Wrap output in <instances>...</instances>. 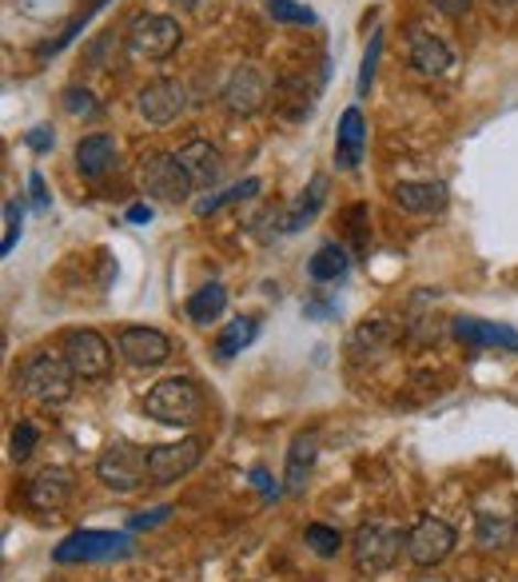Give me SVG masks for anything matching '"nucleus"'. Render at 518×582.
Wrapping results in <instances>:
<instances>
[{
  "label": "nucleus",
  "instance_id": "f03ea898",
  "mask_svg": "<svg viewBox=\"0 0 518 582\" xmlns=\"http://www.w3.org/2000/svg\"><path fill=\"white\" fill-rule=\"evenodd\" d=\"M76 371L64 352H41L21 367V391L36 403H68L73 399Z\"/></svg>",
  "mask_w": 518,
  "mask_h": 582
},
{
  "label": "nucleus",
  "instance_id": "9b49d317",
  "mask_svg": "<svg viewBox=\"0 0 518 582\" xmlns=\"http://www.w3.org/2000/svg\"><path fill=\"white\" fill-rule=\"evenodd\" d=\"M136 108H140V116H144L148 125H172L187 108V88L180 80H168V76L164 80H152L140 88Z\"/></svg>",
  "mask_w": 518,
  "mask_h": 582
},
{
  "label": "nucleus",
  "instance_id": "cd10ccee",
  "mask_svg": "<svg viewBox=\"0 0 518 582\" xmlns=\"http://www.w3.org/2000/svg\"><path fill=\"white\" fill-rule=\"evenodd\" d=\"M303 539H307V547L320 559H335V554L343 551V535L335 527H323V522H311L307 530H303Z\"/></svg>",
  "mask_w": 518,
  "mask_h": 582
},
{
  "label": "nucleus",
  "instance_id": "393cba45",
  "mask_svg": "<svg viewBox=\"0 0 518 582\" xmlns=\"http://www.w3.org/2000/svg\"><path fill=\"white\" fill-rule=\"evenodd\" d=\"M256 335H259V323L251 320V315H236V320L219 332V340H216V359L219 364H228V359H236L244 347H251L256 344Z\"/></svg>",
  "mask_w": 518,
  "mask_h": 582
},
{
  "label": "nucleus",
  "instance_id": "c9c22d12",
  "mask_svg": "<svg viewBox=\"0 0 518 582\" xmlns=\"http://www.w3.org/2000/svg\"><path fill=\"white\" fill-rule=\"evenodd\" d=\"M168 515H172V507L140 510V515H132V530H152V527H160V522H168Z\"/></svg>",
  "mask_w": 518,
  "mask_h": 582
},
{
  "label": "nucleus",
  "instance_id": "c756f323",
  "mask_svg": "<svg viewBox=\"0 0 518 582\" xmlns=\"http://www.w3.org/2000/svg\"><path fill=\"white\" fill-rule=\"evenodd\" d=\"M36 443H41V431L32 423H17V431H12V439H9V455L17 459V463H24V459L36 451Z\"/></svg>",
  "mask_w": 518,
  "mask_h": 582
},
{
  "label": "nucleus",
  "instance_id": "6ab92c4d",
  "mask_svg": "<svg viewBox=\"0 0 518 582\" xmlns=\"http://www.w3.org/2000/svg\"><path fill=\"white\" fill-rule=\"evenodd\" d=\"M323 200H327V176H315L307 184V192H303L295 204H291L283 216H276V231H283V236H291V231H303L315 219V212L323 208Z\"/></svg>",
  "mask_w": 518,
  "mask_h": 582
},
{
  "label": "nucleus",
  "instance_id": "58836bf2",
  "mask_svg": "<svg viewBox=\"0 0 518 582\" xmlns=\"http://www.w3.org/2000/svg\"><path fill=\"white\" fill-rule=\"evenodd\" d=\"M363 219H367V208H363V204H355L352 212H347V224H352V236H355V248H363V244H367V224H363Z\"/></svg>",
  "mask_w": 518,
  "mask_h": 582
},
{
  "label": "nucleus",
  "instance_id": "4be33fe9",
  "mask_svg": "<svg viewBox=\"0 0 518 582\" xmlns=\"http://www.w3.org/2000/svg\"><path fill=\"white\" fill-rule=\"evenodd\" d=\"M112 157H116V144H112V136L108 132L84 136L80 144H76V172L88 176V180H96L104 168L112 164Z\"/></svg>",
  "mask_w": 518,
  "mask_h": 582
},
{
  "label": "nucleus",
  "instance_id": "2eb2a0df",
  "mask_svg": "<svg viewBox=\"0 0 518 582\" xmlns=\"http://www.w3.org/2000/svg\"><path fill=\"white\" fill-rule=\"evenodd\" d=\"M455 340H463L466 347H503V352H518V332L510 323H490L475 320V315H458L455 320Z\"/></svg>",
  "mask_w": 518,
  "mask_h": 582
},
{
  "label": "nucleus",
  "instance_id": "72a5a7b5",
  "mask_svg": "<svg viewBox=\"0 0 518 582\" xmlns=\"http://www.w3.org/2000/svg\"><path fill=\"white\" fill-rule=\"evenodd\" d=\"M387 340H391V327H387L384 320H375V323H367V327H359V332H355V347H367V352L384 347Z\"/></svg>",
  "mask_w": 518,
  "mask_h": 582
},
{
  "label": "nucleus",
  "instance_id": "dca6fc26",
  "mask_svg": "<svg viewBox=\"0 0 518 582\" xmlns=\"http://www.w3.org/2000/svg\"><path fill=\"white\" fill-rule=\"evenodd\" d=\"M391 196L411 216H435L446 208V184L439 180H403V184H395Z\"/></svg>",
  "mask_w": 518,
  "mask_h": 582
},
{
  "label": "nucleus",
  "instance_id": "2f4dec72",
  "mask_svg": "<svg viewBox=\"0 0 518 582\" xmlns=\"http://www.w3.org/2000/svg\"><path fill=\"white\" fill-rule=\"evenodd\" d=\"M379 48H384V32H371V48H367V56H363V68H359V96L371 93L375 64H379Z\"/></svg>",
  "mask_w": 518,
  "mask_h": 582
},
{
  "label": "nucleus",
  "instance_id": "f3484780",
  "mask_svg": "<svg viewBox=\"0 0 518 582\" xmlns=\"http://www.w3.org/2000/svg\"><path fill=\"white\" fill-rule=\"evenodd\" d=\"M176 157L196 187H212L219 176H224V152H219L216 144H207V140H187Z\"/></svg>",
  "mask_w": 518,
  "mask_h": 582
},
{
  "label": "nucleus",
  "instance_id": "79ce46f5",
  "mask_svg": "<svg viewBox=\"0 0 518 582\" xmlns=\"http://www.w3.org/2000/svg\"><path fill=\"white\" fill-rule=\"evenodd\" d=\"M172 4H180V9H196L199 0H172Z\"/></svg>",
  "mask_w": 518,
  "mask_h": 582
},
{
  "label": "nucleus",
  "instance_id": "f257e3e1",
  "mask_svg": "<svg viewBox=\"0 0 518 582\" xmlns=\"http://www.w3.org/2000/svg\"><path fill=\"white\" fill-rule=\"evenodd\" d=\"M144 416L164 427H192L204 416V391L196 379L172 375L164 384H155L144 396Z\"/></svg>",
  "mask_w": 518,
  "mask_h": 582
},
{
  "label": "nucleus",
  "instance_id": "412c9836",
  "mask_svg": "<svg viewBox=\"0 0 518 582\" xmlns=\"http://www.w3.org/2000/svg\"><path fill=\"white\" fill-rule=\"evenodd\" d=\"M315 455H320L315 435H300L295 443H291L288 471H283V491H288V495H303V487H307V478H311V467H315Z\"/></svg>",
  "mask_w": 518,
  "mask_h": 582
},
{
  "label": "nucleus",
  "instance_id": "9d476101",
  "mask_svg": "<svg viewBox=\"0 0 518 582\" xmlns=\"http://www.w3.org/2000/svg\"><path fill=\"white\" fill-rule=\"evenodd\" d=\"M204 459V439H180V443H160V448L148 451V478L152 483H176L187 471L199 467Z\"/></svg>",
  "mask_w": 518,
  "mask_h": 582
},
{
  "label": "nucleus",
  "instance_id": "b1692460",
  "mask_svg": "<svg viewBox=\"0 0 518 582\" xmlns=\"http://www.w3.org/2000/svg\"><path fill=\"white\" fill-rule=\"evenodd\" d=\"M347 271H352V256H347L343 244H323L307 263V276L315 283H335V280H343Z\"/></svg>",
  "mask_w": 518,
  "mask_h": 582
},
{
  "label": "nucleus",
  "instance_id": "aec40b11",
  "mask_svg": "<svg viewBox=\"0 0 518 582\" xmlns=\"http://www.w3.org/2000/svg\"><path fill=\"white\" fill-rule=\"evenodd\" d=\"M455 64L451 48L439 41L435 32H414L411 36V68L419 76H443L446 68Z\"/></svg>",
  "mask_w": 518,
  "mask_h": 582
},
{
  "label": "nucleus",
  "instance_id": "ea45409f",
  "mask_svg": "<svg viewBox=\"0 0 518 582\" xmlns=\"http://www.w3.org/2000/svg\"><path fill=\"white\" fill-rule=\"evenodd\" d=\"M431 4H435L443 17H463V12H471L475 0H431Z\"/></svg>",
  "mask_w": 518,
  "mask_h": 582
},
{
  "label": "nucleus",
  "instance_id": "423d86ee",
  "mask_svg": "<svg viewBox=\"0 0 518 582\" xmlns=\"http://www.w3.org/2000/svg\"><path fill=\"white\" fill-rule=\"evenodd\" d=\"M140 180H144L148 196L164 200V204H184V200L196 192V184H192V176L184 172L176 152H155V157H144V164H140Z\"/></svg>",
  "mask_w": 518,
  "mask_h": 582
},
{
  "label": "nucleus",
  "instance_id": "0eeeda50",
  "mask_svg": "<svg viewBox=\"0 0 518 582\" xmlns=\"http://www.w3.org/2000/svg\"><path fill=\"white\" fill-rule=\"evenodd\" d=\"M144 475H148V455L132 443H112L96 459V478L104 487L116 491V495H128V491L144 487Z\"/></svg>",
  "mask_w": 518,
  "mask_h": 582
},
{
  "label": "nucleus",
  "instance_id": "473e14b6",
  "mask_svg": "<svg viewBox=\"0 0 518 582\" xmlns=\"http://www.w3.org/2000/svg\"><path fill=\"white\" fill-rule=\"evenodd\" d=\"M64 108L73 116H96L100 105H96V96L88 88H64Z\"/></svg>",
  "mask_w": 518,
  "mask_h": 582
},
{
  "label": "nucleus",
  "instance_id": "4468645a",
  "mask_svg": "<svg viewBox=\"0 0 518 582\" xmlns=\"http://www.w3.org/2000/svg\"><path fill=\"white\" fill-rule=\"evenodd\" d=\"M68 499H73V471H64V467H44L41 475L24 487V503H29L36 515H52V510H61Z\"/></svg>",
  "mask_w": 518,
  "mask_h": 582
},
{
  "label": "nucleus",
  "instance_id": "5701e85b",
  "mask_svg": "<svg viewBox=\"0 0 518 582\" xmlns=\"http://www.w3.org/2000/svg\"><path fill=\"white\" fill-rule=\"evenodd\" d=\"M224 308H228V291H224V283H204L199 291H192L184 303V312L192 323H216L219 315H224Z\"/></svg>",
  "mask_w": 518,
  "mask_h": 582
},
{
  "label": "nucleus",
  "instance_id": "a211bd4d",
  "mask_svg": "<svg viewBox=\"0 0 518 582\" xmlns=\"http://www.w3.org/2000/svg\"><path fill=\"white\" fill-rule=\"evenodd\" d=\"M363 148H367V125H363V112L359 108H347L339 120V140H335V164H339L343 172L359 168Z\"/></svg>",
  "mask_w": 518,
  "mask_h": 582
},
{
  "label": "nucleus",
  "instance_id": "a878e982",
  "mask_svg": "<svg viewBox=\"0 0 518 582\" xmlns=\"http://www.w3.org/2000/svg\"><path fill=\"white\" fill-rule=\"evenodd\" d=\"M515 539V519L510 515H478L475 519V542L483 551H498V547H507Z\"/></svg>",
  "mask_w": 518,
  "mask_h": 582
},
{
  "label": "nucleus",
  "instance_id": "7ed1b4c3",
  "mask_svg": "<svg viewBox=\"0 0 518 582\" xmlns=\"http://www.w3.org/2000/svg\"><path fill=\"white\" fill-rule=\"evenodd\" d=\"M352 554L363 574H384L399 562V554H407V535L399 527H387V522H367V527L355 530Z\"/></svg>",
  "mask_w": 518,
  "mask_h": 582
},
{
  "label": "nucleus",
  "instance_id": "7c9ffc66",
  "mask_svg": "<svg viewBox=\"0 0 518 582\" xmlns=\"http://www.w3.org/2000/svg\"><path fill=\"white\" fill-rule=\"evenodd\" d=\"M21 239V204L17 200H4V239H0V256H12Z\"/></svg>",
  "mask_w": 518,
  "mask_h": 582
},
{
  "label": "nucleus",
  "instance_id": "bb28decb",
  "mask_svg": "<svg viewBox=\"0 0 518 582\" xmlns=\"http://www.w3.org/2000/svg\"><path fill=\"white\" fill-rule=\"evenodd\" d=\"M259 180L256 176H248V180H239V184H231V187H224L219 196H207V200H199L196 204V216H216L224 204H239V200H251L259 192Z\"/></svg>",
  "mask_w": 518,
  "mask_h": 582
},
{
  "label": "nucleus",
  "instance_id": "6e6552de",
  "mask_svg": "<svg viewBox=\"0 0 518 582\" xmlns=\"http://www.w3.org/2000/svg\"><path fill=\"white\" fill-rule=\"evenodd\" d=\"M64 355H68L76 379H108L112 371V347L93 327H76L64 335Z\"/></svg>",
  "mask_w": 518,
  "mask_h": 582
},
{
  "label": "nucleus",
  "instance_id": "e433bc0d",
  "mask_svg": "<svg viewBox=\"0 0 518 582\" xmlns=\"http://www.w3.org/2000/svg\"><path fill=\"white\" fill-rule=\"evenodd\" d=\"M29 192H32V208H36V212H48L52 196H48V187H44V176H41V172H32V176H29Z\"/></svg>",
  "mask_w": 518,
  "mask_h": 582
},
{
  "label": "nucleus",
  "instance_id": "39448f33",
  "mask_svg": "<svg viewBox=\"0 0 518 582\" xmlns=\"http://www.w3.org/2000/svg\"><path fill=\"white\" fill-rule=\"evenodd\" d=\"M132 554V539L120 530H76L52 551L56 562H112Z\"/></svg>",
  "mask_w": 518,
  "mask_h": 582
},
{
  "label": "nucleus",
  "instance_id": "f8f14e48",
  "mask_svg": "<svg viewBox=\"0 0 518 582\" xmlns=\"http://www.w3.org/2000/svg\"><path fill=\"white\" fill-rule=\"evenodd\" d=\"M224 105L236 116H256L268 105V76L259 73L256 64H239L224 84Z\"/></svg>",
  "mask_w": 518,
  "mask_h": 582
},
{
  "label": "nucleus",
  "instance_id": "f704fd0d",
  "mask_svg": "<svg viewBox=\"0 0 518 582\" xmlns=\"http://www.w3.org/2000/svg\"><path fill=\"white\" fill-rule=\"evenodd\" d=\"M251 483H256V491L263 495V499H280V495H288L283 487H276V478H271L263 467H251Z\"/></svg>",
  "mask_w": 518,
  "mask_h": 582
},
{
  "label": "nucleus",
  "instance_id": "4c0bfd02",
  "mask_svg": "<svg viewBox=\"0 0 518 582\" xmlns=\"http://www.w3.org/2000/svg\"><path fill=\"white\" fill-rule=\"evenodd\" d=\"M24 144L32 148V152H52V144H56V136H52V128H32L29 136H24Z\"/></svg>",
  "mask_w": 518,
  "mask_h": 582
},
{
  "label": "nucleus",
  "instance_id": "1a4fd4ad",
  "mask_svg": "<svg viewBox=\"0 0 518 582\" xmlns=\"http://www.w3.org/2000/svg\"><path fill=\"white\" fill-rule=\"evenodd\" d=\"M451 551H455V527L435 515H427L407 530V559L414 567H439Z\"/></svg>",
  "mask_w": 518,
  "mask_h": 582
},
{
  "label": "nucleus",
  "instance_id": "c85d7f7f",
  "mask_svg": "<svg viewBox=\"0 0 518 582\" xmlns=\"http://www.w3.org/2000/svg\"><path fill=\"white\" fill-rule=\"evenodd\" d=\"M268 12L283 24H315V12L307 4H295V0H268Z\"/></svg>",
  "mask_w": 518,
  "mask_h": 582
},
{
  "label": "nucleus",
  "instance_id": "a19ab883",
  "mask_svg": "<svg viewBox=\"0 0 518 582\" xmlns=\"http://www.w3.org/2000/svg\"><path fill=\"white\" fill-rule=\"evenodd\" d=\"M148 219H152V208H148V204H132V208H128V224H148Z\"/></svg>",
  "mask_w": 518,
  "mask_h": 582
},
{
  "label": "nucleus",
  "instance_id": "37998d69",
  "mask_svg": "<svg viewBox=\"0 0 518 582\" xmlns=\"http://www.w3.org/2000/svg\"><path fill=\"white\" fill-rule=\"evenodd\" d=\"M503 4H510V0H503Z\"/></svg>",
  "mask_w": 518,
  "mask_h": 582
},
{
  "label": "nucleus",
  "instance_id": "20e7f679",
  "mask_svg": "<svg viewBox=\"0 0 518 582\" xmlns=\"http://www.w3.org/2000/svg\"><path fill=\"white\" fill-rule=\"evenodd\" d=\"M180 41H184V29L160 12H140L128 29V53L140 61H168L180 48Z\"/></svg>",
  "mask_w": 518,
  "mask_h": 582
},
{
  "label": "nucleus",
  "instance_id": "ddd939ff",
  "mask_svg": "<svg viewBox=\"0 0 518 582\" xmlns=\"http://www.w3.org/2000/svg\"><path fill=\"white\" fill-rule=\"evenodd\" d=\"M116 347H120V355L132 367H160L172 355L168 335L155 332V327H125V332L116 335Z\"/></svg>",
  "mask_w": 518,
  "mask_h": 582
}]
</instances>
